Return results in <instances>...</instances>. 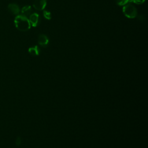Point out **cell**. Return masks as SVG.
Masks as SVG:
<instances>
[{"mask_svg":"<svg viewBox=\"0 0 148 148\" xmlns=\"http://www.w3.org/2000/svg\"><path fill=\"white\" fill-rule=\"evenodd\" d=\"M123 12L128 18H134L138 15V11L135 6L130 3H127L123 6Z\"/></svg>","mask_w":148,"mask_h":148,"instance_id":"cell-2","label":"cell"},{"mask_svg":"<svg viewBox=\"0 0 148 148\" xmlns=\"http://www.w3.org/2000/svg\"><path fill=\"white\" fill-rule=\"evenodd\" d=\"M129 1H130V2H133L134 3L138 4V5L142 4V3H143L145 1V0H129Z\"/></svg>","mask_w":148,"mask_h":148,"instance_id":"cell-11","label":"cell"},{"mask_svg":"<svg viewBox=\"0 0 148 148\" xmlns=\"http://www.w3.org/2000/svg\"><path fill=\"white\" fill-rule=\"evenodd\" d=\"M116 3L119 6H124L127 4L130 1L129 0H116Z\"/></svg>","mask_w":148,"mask_h":148,"instance_id":"cell-9","label":"cell"},{"mask_svg":"<svg viewBox=\"0 0 148 148\" xmlns=\"http://www.w3.org/2000/svg\"><path fill=\"white\" fill-rule=\"evenodd\" d=\"M16 28L22 32H25L29 29L31 24L27 17L23 15H17L14 21Z\"/></svg>","mask_w":148,"mask_h":148,"instance_id":"cell-1","label":"cell"},{"mask_svg":"<svg viewBox=\"0 0 148 148\" xmlns=\"http://www.w3.org/2000/svg\"><path fill=\"white\" fill-rule=\"evenodd\" d=\"M38 44L43 47H46L49 44V39L45 34H40L38 38Z\"/></svg>","mask_w":148,"mask_h":148,"instance_id":"cell-5","label":"cell"},{"mask_svg":"<svg viewBox=\"0 0 148 148\" xmlns=\"http://www.w3.org/2000/svg\"><path fill=\"white\" fill-rule=\"evenodd\" d=\"M138 18L139 20H142V21H143L145 19V17H144L143 15H139V16H138Z\"/></svg>","mask_w":148,"mask_h":148,"instance_id":"cell-13","label":"cell"},{"mask_svg":"<svg viewBox=\"0 0 148 148\" xmlns=\"http://www.w3.org/2000/svg\"><path fill=\"white\" fill-rule=\"evenodd\" d=\"M43 16L44 17L47 19V20H50L51 18V13L46 11V10H44L43 11Z\"/></svg>","mask_w":148,"mask_h":148,"instance_id":"cell-10","label":"cell"},{"mask_svg":"<svg viewBox=\"0 0 148 148\" xmlns=\"http://www.w3.org/2000/svg\"><path fill=\"white\" fill-rule=\"evenodd\" d=\"M21 138L20 136H18L16 139V144L17 145V146H19L20 144H21Z\"/></svg>","mask_w":148,"mask_h":148,"instance_id":"cell-12","label":"cell"},{"mask_svg":"<svg viewBox=\"0 0 148 148\" xmlns=\"http://www.w3.org/2000/svg\"><path fill=\"white\" fill-rule=\"evenodd\" d=\"M8 10L13 14L17 15L20 12V8L17 4L10 3L8 6Z\"/></svg>","mask_w":148,"mask_h":148,"instance_id":"cell-6","label":"cell"},{"mask_svg":"<svg viewBox=\"0 0 148 148\" xmlns=\"http://www.w3.org/2000/svg\"><path fill=\"white\" fill-rule=\"evenodd\" d=\"M28 20L29 21L31 25H32V27H36L39 24V16L38 13H34L29 15Z\"/></svg>","mask_w":148,"mask_h":148,"instance_id":"cell-4","label":"cell"},{"mask_svg":"<svg viewBox=\"0 0 148 148\" xmlns=\"http://www.w3.org/2000/svg\"><path fill=\"white\" fill-rule=\"evenodd\" d=\"M29 53L32 56H38L40 53V49L38 46H35L34 47H31L28 49Z\"/></svg>","mask_w":148,"mask_h":148,"instance_id":"cell-7","label":"cell"},{"mask_svg":"<svg viewBox=\"0 0 148 148\" xmlns=\"http://www.w3.org/2000/svg\"><path fill=\"white\" fill-rule=\"evenodd\" d=\"M31 12H32L31 7L30 6H29V5H27V6H24L22 8V9H21L22 15L25 16L26 17L29 16V15L31 13Z\"/></svg>","mask_w":148,"mask_h":148,"instance_id":"cell-8","label":"cell"},{"mask_svg":"<svg viewBox=\"0 0 148 148\" xmlns=\"http://www.w3.org/2000/svg\"><path fill=\"white\" fill-rule=\"evenodd\" d=\"M46 0H34L33 2L34 8L38 10H42L46 6Z\"/></svg>","mask_w":148,"mask_h":148,"instance_id":"cell-3","label":"cell"}]
</instances>
